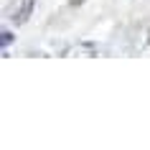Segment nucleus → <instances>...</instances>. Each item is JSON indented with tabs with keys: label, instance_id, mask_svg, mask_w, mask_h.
<instances>
[{
	"label": "nucleus",
	"instance_id": "7ed1b4c3",
	"mask_svg": "<svg viewBox=\"0 0 150 150\" xmlns=\"http://www.w3.org/2000/svg\"><path fill=\"white\" fill-rule=\"evenodd\" d=\"M10 43H13V33H10V31H3V33H0V46L5 48V46H10Z\"/></svg>",
	"mask_w": 150,
	"mask_h": 150
},
{
	"label": "nucleus",
	"instance_id": "f257e3e1",
	"mask_svg": "<svg viewBox=\"0 0 150 150\" xmlns=\"http://www.w3.org/2000/svg\"><path fill=\"white\" fill-rule=\"evenodd\" d=\"M99 54H102V51H99L92 41H76V43L69 46L61 56H66V59H94V56H99Z\"/></svg>",
	"mask_w": 150,
	"mask_h": 150
},
{
	"label": "nucleus",
	"instance_id": "f03ea898",
	"mask_svg": "<svg viewBox=\"0 0 150 150\" xmlns=\"http://www.w3.org/2000/svg\"><path fill=\"white\" fill-rule=\"evenodd\" d=\"M33 8H36V0H16V8L10 10V18L16 25H23L28 18H31Z\"/></svg>",
	"mask_w": 150,
	"mask_h": 150
}]
</instances>
